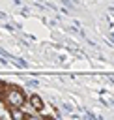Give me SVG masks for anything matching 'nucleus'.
I'll return each mask as SVG.
<instances>
[{"mask_svg": "<svg viewBox=\"0 0 114 120\" xmlns=\"http://www.w3.org/2000/svg\"><path fill=\"white\" fill-rule=\"evenodd\" d=\"M0 101L6 105V109L9 111V109H22L24 107V103L28 101V98H26V94H24V90L21 88V86H17V84H7V90H6V94L0 98Z\"/></svg>", "mask_w": 114, "mask_h": 120, "instance_id": "1", "label": "nucleus"}, {"mask_svg": "<svg viewBox=\"0 0 114 120\" xmlns=\"http://www.w3.org/2000/svg\"><path fill=\"white\" fill-rule=\"evenodd\" d=\"M28 105L36 111V112H41L43 111V107H45V103H43V99L37 96V94H32V96H28Z\"/></svg>", "mask_w": 114, "mask_h": 120, "instance_id": "2", "label": "nucleus"}, {"mask_svg": "<svg viewBox=\"0 0 114 120\" xmlns=\"http://www.w3.org/2000/svg\"><path fill=\"white\" fill-rule=\"evenodd\" d=\"M6 90H7V82H6V81H2V79H0V98H2V96H4V94H6Z\"/></svg>", "mask_w": 114, "mask_h": 120, "instance_id": "3", "label": "nucleus"}]
</instances>
